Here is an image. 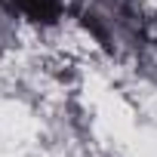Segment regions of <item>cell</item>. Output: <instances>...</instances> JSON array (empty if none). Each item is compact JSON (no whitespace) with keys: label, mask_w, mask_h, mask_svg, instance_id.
I'll return each instance as SVG.
<instances>
[{"label":"cell","mask_w":157,"mask_h":157,"mask_svg":"<svg viewBox=\"0 0 157 157\" xmlns=\"http://www.w3.org/2000/svg\"><path fill=\"white\" fill-rule=\"evenodd\" d=\"M19 13H25L31 22H56L62 13V0H13Z\"/></svg>","instance_id":"1"}]
</instances>
